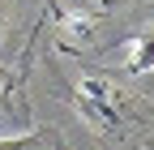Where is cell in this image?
<instances>
[{
  "instance_id": "obj_1",
  "label": "cell",
  "mask_w": 154,
  "mask_h": 150,
  "mask_svg": "<svg viewBox=\"0 0 154 150\" xmlns=\"http://www.w3.org/2000/svg\"><path fill=\"white\" fill-rule=\"evenodd\" d=\"M60 82L77 111L99 129V133L116 146H141L154 150V107L137 95H128L120 82H111L107 73H94L90 64H60Z\"/></svg>"
},
{
  "instance_id": "obj_2",
  "label": "cell",
  "mask_w": 154,
  "mask_h": 150,
  "mask_svg": "<svg viewBox=\"0 0 154 150\" xmlns=\"http://www.w3.org/2000/svg\"><path fill=\"white\" fill-rule=\"evenodd\" d=\"M0 150H69V146H64V137L56 133V129H34V133H26V137L0 142Z\"/></svg>"
},
{
  "instance_id": "obj_3",
  "label": "cell",
  "mask_w": 154,
  "mask_h": 150,
  "mask_svg": "<svg viewBox=\"0 0 154 150\" xmlns=\"http://www.w3.org/2000/svg\"><path fill=\"white\" fill-rule=\"evenodd\" d=\"M146 69H154V30L133 34V64H128V73H146Z\"/></svg>"
},
{
  "instance_id": "obj_4",
  "label": "cell",
  "mask_w": 154,
  "mask_h": 150,
  "mask_svg": "<svg viewBox=\"0 0 154 150\" xmlns=\"http://www.w3.org/2000/svg\"><path fill=\"white\" fill-rule=\"evenodd\" d=\"M0 5H5V0H0Z\"/></svg>"
}]
</instances>
